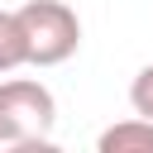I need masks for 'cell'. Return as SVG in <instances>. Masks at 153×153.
Listing matches in <instances>:
<instances>
[{
    "instance_id": "3957f363",
    "label": "cell",
    "mask_w": 153,
    "mask_h": 153,
    "mask_svg": "<svg viewBox=\"0 0 153 153\" xmlns=\"http://www.w3.org/2000/svg\"><path fill=\"white\" fill-rule=\"evenodd\" d=\"M100 153H153V120H120L96 139Z\"/></svg>"
},
{
    "instance_id": "6da1fadb",
    "label": "cell",
    "mask_w": 153,
    "mask_h": 153,
    "mask_svg": "<svg viewBox=\"0 0 153 153\" xmlns=\"http://www.w3.org/2000/svg\"><path fill=\"white\" fill-rule=\"evenodd\" d=\"M57 124V100L33 76L0 81V143L10 148H48Z\"/></svg>"
},
{
    "instance_id": "277c9868",
    "label": "cell",
    "mask_w": 153,
    "mask_h": 153,
    "mask_svg": "<svg viewBox=\"0 0 153 153\" xmlns=\"http://www.w3.org/2000/svg\"><path fill=\"white\" fill-rule=\"evenodd\" d=\"M14 67H24V38H19L14 10H0V76Z\"/></svg>"
},
{
    "instance_id": "7a4b0ae2",
    "label": "cell",
    "mask_w": 153,
    "mask_h": 153,
    "mask_svg": "<svg viewBox=\"0 0 153 153\" xmlns=\"http://www.w3.org/2000/svg\"><path fill=\"white\" fill-rule=\"evenodd\" d=\"M19 38H24V62L29 67H57L81 48V19L62 0H29L14 10Z\"/></svg>"
},
{
    "instance_id": "5b68a950",
    "label": "cell",
    "mask_w": 153,
    "mask_h": 153,
    "mask_svg": "<svg viewBox=\"0 0 153 153\" xmlns=\"http://www.w3.org/2000/svg\"><path fill=\"white\" fill-rule=\"evenodd\" d=\"M129 105H134L139 120H153V62L139 67V76H134V86H129Z\"/></svg>"
}]
</instances>
